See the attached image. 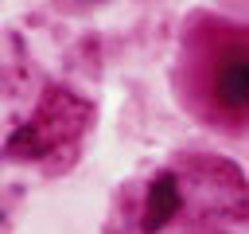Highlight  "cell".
Instances as JSON below:
<instances>
[{"label":"cell","mask_w":249,"mask_h":234,"mask_svg":"<svg viewBox=\"0 0 249 234\" xmlns=\"http://www.w3.org/2000/svg\"><path fill=\"white\" fill-rule=\"evenodd\" d=\"M179 176V172H175ZM183 207H195L202 218H245L249 214V183L230 160L195 156L187 176H179Z\"/></svg>","instance_id":"obj_2"},{"label":"cell","mask_w":249,"mask_h":234,"mask_svg":"<svg viewBox=\"0 0 249 234\" xmlns=\"http://www.w3.org/2000/svg\"><path fill=\"white\" fill-rule=\"evenodd\" d=\"M93 121V105L70 90L51 86L43 94V101L35 105V113L8 136V156L12 160H43L54 156L62 148H70L86 125Z\"/></svg>","instance_id":"obj_1"},{"label":"cell","mask_w":249,"mask_h":234,"mask_svg":"<svg viewBox=\"0 0 249 234\" xmlns=\"http://www.w3.org/2000/svg\"><path fill=\"white\" fill-rule=\"evenodd\" d=\"M183 211V187H179V176L175 172H160L152 183H148V195H144V234H156L163 230L175 214Z\"/></svg>","instance_id":"obj_4"},{"label":"cell","mask_w":249,"mask_h":234,"mask_svg":"<svg viewBox=\"0 0 249 234\" xmlns=\"http://www.w3.org/2000/svg\"><path fill=\"white\" fill-rule=\"evenodd\" d=\"M206 94L226 117L249 113V39L230 35L206 62Z\"/></svg>","instance_id":"obj_3"}]
</instances>
